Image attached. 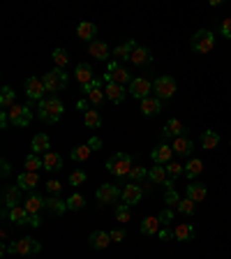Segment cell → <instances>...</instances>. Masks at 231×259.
<instances>
[{
	"instance_id": "cell-1",
	"label": "cell",
	"mask_w": 231,
	"mask_h": 259,
	"mask_svg": "<svg viewBox=\"0 0 231 259\" xmlns=\"http://www.w3.org/2000/svg\"><path fill=\"white\" fill-rule=\"evenodd\" d=\"M63 113H65V106H63V102H60L56 95L44 97L42 102H37V116H40L44 123H49V125L58 123V120L63 118Z\"/></svg>"
},
{
	"instance_id": "cell-2",
	"label": "cell",
	"mask_w": 231,
	"mask_h": 259,
	"mask_svg": "<svg viewBox=\"0 0 231 259\" xmlns=\"http://www.w3.org/2000/svg\"><path fill=\"white\" fill-rule=\"evenodd\" d=\"M42 81H44L46 93H58V90H65V88H67L70 77H67L60 67H53V70H49V72L42 77Z\"/></svg>"
},
{
	"instance_id": "cell-3",
	"label": "cell",
	"mask_w": 231,
	"mask_h": 259,
	"mask_svg": "<svg viewBox=\"0 0 231 259\" xmlns=\"http://www.w3.org/2000/svg\"><path fill=\"white\" fill-rule=\"evenodd\" d=\"M176 90H178V84H176V79L169 77V74H162V77H157V79L153 81V93H155V97H159L162 102L173 97Z\"/></svg>"
},
{
	"instance_id": "cell-4",
	"label": "cell",
	"mask_w": 231,
	"mask_h": 259,
	"mask_svg": "<svg viewBox=\"0 0 231 259\" xmlns=\"http://www.w3.org/2000/svg\"><path fill=\"white\" fill-rule=\"evenodd\" d=\"M106 169L113 173V176H120V178H125L127 173L132 172V155L127 153H116L109 158L106 162Z\"/></svg>"
},
{
	"instance_id": "cell-5",
	"label": "cell",
	"mask_w": 231,
	"mask_h": 259,
	"mask_svg": "<svg viewBox=\"0 0 231 259\" xmlns=\"http://www.w3.org/2000/svg\"><path fill=\"white\" fill-rule=\"evenodd\" d=\"M12 255H21V257H30V255H37L42 250L40 241H35L33 236H23L19 241H12L9 248H7Z\"/></svg>"
},
{
	"instance_id": "cell-6",
	"label": "cell",
	"mask_w": 231,
	"mask_h": 259,
	"mask_svg": "<svg viewBox=\"0 0 231 259\" xmlns=\"http://www.w3.org/2000/svg\"><path fill=\"white\" fill-rule=\"evenodd\" d=\"M102 79H104V84H106V81H113V84H118V86H125V84H132L134 77L127 72L120 63L111 60V63H109V70H106V74L102 77Z\"/></svg>"
},
{
	"instance_id": "cell-7",
	"label": "cell",
	"mask_w": 231,
	"mask_h": 259,
	"mask_svg": "<svg viewBox=\"0 0 231 259\" xmlns=\"http://www.w3.org/2000/svg\"><path fill=\"white\" fill-rule=\"evenodd\" d=\"M104 79H95L92 84H88V86H83V93H86V102L88 104H92L95 109H99V106L104 104L106 100V93H104Z\"/></svg>"
},
{
	"instance_id": "cell-8",
	"label": "cell",
	"mask_w": 231,
	"mask_h": 259,
	"mask_svg": "<svg viewBox=\"0 0 231 259\" xmlns=\"http://www.w3.org/2000/svg\"><path fill=\"white\" fill-rule=\"evenodd\" d=\"M190 44L197 53H211L215 49V35L211 30H197V33L192 35Z\"/></svg>"
},
{
	"instance_id": "cell-9",
	"label": "cell",
	"mask_w": 231,
	"mask_h": 259,
	"mask_svg": "<svg viewBox=\"0 0 231 259\" xmlns=\"http://www.w3.org/2000/svg\"><path fill=\"white\" fill-rule=\"evenodd\" d=\"M7 118L12 125H19V127H28L30 125V118H33V109L30 106H21V104H14L9 111H7Z\"/></svg>"
},
{
	"instance_id": "cell-10",
	"label": "cell",
	"mask_w": 231,
	"mask_h": 259,
	"mask_svg": "<svg viewBox=\"0 0 231 259\" xmlns=\"http://www.w3.org/2000/svg\"><path fill=\"white\" fill-rule=\"evenodd\" d=\"M153 93V84L146 77H134L132 84H130V95H134L139 102L146 100V97H151Z\"/></svg>"
},
{
	"instance_id": "cell-11",
	"label": "cell",
	"mask_w": 231,
	"mask_h": 259,
	"mask_svg": "<svg viewBox=\"0 0 231 259\" xmlns=\"http://www.w3.org/2000/svg\"><path fill=\"white\" fill-rule=\"evenodd\" d=\"M44 81L40 79V77H30V79H26V95L28 100H35V102H42L44 100Z\"/></svg>"
},
{
	"instance_id": "cell-12",
	"label": "cell",
	"mask_w": 231,
	"mask_h": 259,
	"mask_svg": "<svg viewBox=\"0 0 231 259\" xmlns=\"http://www.w3.org/2000/svg\"><path fill=\"white\" fill-rule=\"evenodd\" d=\"M148 178L155 183V185H164L166 190H173V180L169 178V173H166V167L162 165H155L148 169Z\"/></svg>"
},
{
	"instance_id": "cell-13",
	"label": "cell",
	"mask_w": 231,
	"mask_h": 259,
	"mask_svg": "<svg viewBox=\"0 0 231 259\" xmlns=\"http://www.w3.org/2000/svg\"><path fill=\"white\" fill-rule=\"evenodd\" d=\"M120 194H123V190H118V187L113 185V183H104V185L97 187L95 197H97L99 204H113V201L118 199Z\"/></svg>"
},
{
	"instance_id": "cell-14",
	"label": "cell",
	"mask_w": 231,
	"mask_h": 259,
	"mask_svg": "<svg viewBox=\"0 0 231 259\" xmlns=\"http://www.w3.org/2000/svg\"><path fill=\"white\" fill-rule=\"evenodd\" d=\"M120 199H123V204H127V206H134V204H139V201L144 199V190H141L137 183H130V185L123 187Z\"/></svg>"
},
{
	"instance_id": "cell-15",
	"label": "cell",
	"mask_w": 231,
	"mask_h": 259,
	"mask_svg": "<svg viewBox=\"0 0 231 259\" xmlns=\"http://www.w3.org/2000/svg\"><path fill=\"white\" fill-rule=\"evenodd\" d=\"M19 201H21V187L16 185H7L5 190H2V206L7 208V211H12V208L19 206Z\"/></svg>"
},
{
	"instance_id": "cell-16",
	"label": "cell",
	"mask_w": 231,
	"mask_h": 259,
	"mask_svg": "<svg viewBox=\"0 0 231 259\" xmlns=\"http://www.w3.org/2000/svg\"><path fill=\"white\" fill-rule=\"evenodd\" d=\"M104 93H106V100L113 102V104H120L125 100V86H118L113 81H106L104 84Z\"/></svg>"
},
{
	"instance_id": "cell-17",
	"label": "cell",
	"mask_w": 231,
	"mask_h": 259,
	"mask_svg": "<svg viewBox=\"0 0 231 259\" xmlns=\"http://www.w3.org/2000/svg\"><path fill=\"white\" fill-rule=\"evenodd\" d=\"M153 162L155 165H169L173 158V148L171 146H166V144H159L157 148H153V153H151Z\"/></svg>"
},
{
	"instance_id": "cell-18",
	"label": "cell",
	"mask_w": 231,
	"mask_h": 259,
	"mask_svg": "<svg viewBox=\"0 0 231 259\" xmlns=\"http://www.w3.org/2000/svg\"><path fill=\"white\" fill-rule=\"evenodd\" d=\"M88 53H90L92 58H97V60H106V58H111V51H109V44L102 40H92L90 44H88Z\"/></svg>"
},
{
	"instance_id": "cell-19",
	"label": "cell",
	"mask_w": 231,
	"mask_h": 259,
	"mask_svg": "<svg viewBox=\"0 0 231 259\" xmlns=\"http://www.w3.org/2000/svg\"><path fill=\"white\" fill-rule=\"evenodd\" d=\"M185 132H187V127L178 118H171L164 125V130H162V139H166V137H176L178 139V137H185Z\"/></svg>"
},
{
	"instance_id": "cell-20",
	"label": "cell",
	"mask_w": 231,
	"mask_h": 259,
	"mask_svg": "<svg viewBox=\"0 0 231 259\" xmlns=\"http://www.w3.org/2000/svg\"><path fill=\"white\" fill-rule=\"evenodd\" d=\"M153 60V56H151V49L148 47H144V44H137L134 47V51H132V56H130V63H134V65H148Z\"/></svg>"
},
{
	"instance_id": "cell-21",
	"label": "cell",
	"mask_w": 231,
	"mask_h": 259,
	"mask_svg": "<svg viewBox=\"0 0 231 259\" xmlns=\"http://www.w3.org/2000/svg\"><path fill=\"white\" fill-rule=\"evenodd\" d=\"M88 243H90L95 250H106V246H109V243H113V241H111V234H109V232H102V229H97V232L90 234Z\"/></svg>"
},
{
	"instance_id": "cell-22",
	"label": "cell",
	"mask_w": 231,
	"mask_h": 259,
	"mask_svg": "<svg viewBox=\"0 0 231 259\" xmlns=\"http://www.w3.org/2000/svg\"><path fill=\"white\" fill-rule=\"evenodd\" d=\"M74 77H77V81L81 84V88L95 81V77H92V67L88 65V63H79V65H77V70H74Z\"/></svg>"
},
{
	"instance_id": "cell-23",
	"label": "cell",
	"mask_w": 231,
	"mask_h": 259,
	"mask_svg": "<svg viewBox=\"0 0 231 259\" xmlns=\"http://www.w3.org/2000/svg\"><path fill=\"white\" fill-rule=\"evenodd\" d=\"M30 148H33V153H49L51 151V139H49V134L44 132H37L30 141Z\"/></svg>"
},
{
	"instance_id": "cell-24",
	"label": "cell",
	"mask_w": 231,
	"mask_h": 259,
	"mask_svg": "<svg viewBox=\"0 0 231 259\" xmlns=\"http://www.w3.org/2000/svg\"><path fill=\"white\" fill-rule=\"evenodd\" d=\"M134 47H137V42H134V40L125 42V44H118V47L111 51V58L116 60V63H120V60H130V56H132Z\"/></svg>"
},
{
	"instance_id": "cell-25",
	"label": "cell",
	"mask_w": 231,
	"mask_h": 259,
	"mask_svg": "<svg viewBox=\"0 0 231 259\" xmlns=\"http://www.w3.org/2000/svg\"><path fill=\"white\" fill-rule=\"evenodd\" d=\"M7 218L12 220L14 225H30V222H33V215H30L23 206H16V208H12V211H7Z\"/></svg>"
},
{
	"instance_id": "cell-26",
	"label": "cell",
	"mask_w": 231,
	"mask_h": 259,
	"mask_svg": "<svg viewBox=\"0 0 231 259\" xmlns=\"http://www.w3.org/2000/svg\"><path fill=\"white\" fill-rule=\"evenodd\" d=\"M141 111H144V116H157L162 111V100L155 95L146 97V100H141Z\"/></svg>"
},
{
	"instance_id": "cell-27",
	"label": "cell",
	"mask_w": 231,
	"mask_h": 259,
	"mask_svg": "<svg viewBox=\"0 0 231 259\" xmlns=\"http://www.w3.org/2000/svg\"><path fill=\"white\" fill-rule=\"evenodd\" d=\"M95 35H97V26H95V23H90V21H81L79 26H77V37L86 40L88 44L95 40Z\"/></svg>"
},
{
	"instance_id": "cell-28",
	"label": "cell",
	"mask_w": 231,
	"mask_h": 259,
	"mask_svg": "<svg viewBox=\"0 0 231 259\" xmlns=\"http://www.w3.org/2000/svg\"><path fill=\"white\" fill-rule=\"evenodd\" d=\"M40 183V176H37V172H23L16 178V185L21 187V190H35V185Z\"/></svg>"
},
{
	"instance_id": "cell-29",
	"label": "cell",
	"mask_w": 231,
	"mask_h": 259,
	"mask_svg": "<svg viewBox=\"0 0 231 259\" xmlns=\"http://www.w3.org/2000/svg\"><path fill=\"white\" fill-rule=\"evenodd\" d=\"M44 208L49 213H53V215H63V213L67 211V201H63L60 197H53V194H49V199L44 201Z\"/></svg>"
},
{
	"instance_id": "cell-30",
	"label": "cell",
	"mask_w": 231,
	"mask_h": 259,
	"mask_svg": "<svg viewBox=\"0 0 231 259\" xmlns=\"http://www.w3.org/2000/svg\"><path fill=\"white\" fill-rule=\"evenodd\" d=\"M206 194H208V187L204 183H192V185H187V199H192L194 204L204 201Z\"/></svg>"
},
{
	"instance_id": "cell-31",
	"label": "cell",
	"mask_w": 231,
	"mask_h": 259,
	"mask_svg": "<svg viewBox=\"0 0 231 259\" xmlns=\"http://www.w3.org/2000/svg\"><path fill=\"white\" fill-rule=\"evenodd\" d=\"M44 201L46 199H42L40 194H30V197H28L26 199V204H23V208H26L28 213H30V215H40V211L42 208H44Z\"/></svg>"
},
{
	"instance_id": "cell-32",
	"label": "cell",
	"mask_w": 231,
	"mask_h": 259,
	"mask_svg": "<svg viewBox=\"0 0 231 259\" xmlns=\"http://www.w3.org/2000/svg\"><path fill=\"white\" fill-rule=\"evenodd\" d=\"M159 225H162V222H159L157 215H151V218H146L144 222H141V234H144V236H155V234L159 232Z\"/></svg>"
},
{
	"instance_id": "cell-33",
	"label": "cell",
	"mask_w": 231,
	"mask_h": 259,
	"mask_svg": "<svg viewBox=\"0 0 231 259\" xmlns=\"http://www.w3.org/2000/svg\"><path fill=\"white\" fill-rule=\"evenodd\" d=\"M194 227L187 225V222H183V225L178 227H173V239H178V241H192L194 239Z\"/></svg>"
},
{
	"instance_id": "cell-34",
	"label": "cell",
	"mask_w": 231,
	"mask_h": 259,
	"mask_svg": "<svg viewBox=\"0 0 231 259\" xmlns=\"http://www.w3.org/2000/svg\"><path fill=\"white\" fill-rule=\"evenodd\" d=\"M173 153H178V155H190L192 153V148H194V144H192V139H187V137H178V139L173 141Z\"/></svg>"
},
{
	"instance_id": "cell-35",
	"label": "cell",
	"mask_w": 231,
	"mask_h": 259,
	"mask_svg": "<svg viewBox=\"0 0 231 259\" xmlns=\"http://www.w3.org/2000/svg\"><path fill=\"white\" fill-rule=\"evenodd\" d=\"M83 123H86V127H90V130H99V127H102V116H99L97 109H88V111L83 113Z\"/></svg>"
},
{
	"instance_id": "cell-36",
	"label": "cell",
	"mask_w": 231,
	"mask_h": 259,
	"mask_svg": "<svg viewBox=\"0 0 231 259\" xmlns=\"http://www.w3.org/2000/svg\"><path fill=\"white\" fill-rule=\"evenodd\" d=\"M14 104H16V93H14L9 86H5L2 88V93H0V106H2L5 111H9Z\"/></svg>"
},
{
	"instance_id": "cell-37",
	"label": "cell",
	"mask_w": 231,
	"mask_h": 259,
	"mask_svg": "<svg viewBox=\"0 0 231 259\" xmlns=\"http://www.w3.org/2000/svg\"><path fill=\"white\" fill-rule=\"evenodd\" d=\"M204 172V162H201V160L199 158H194V160H190V162H187V165H185V176H187V178L190 180H194L199 176V173Z\"/></svg>"
},
{
	"instance_id": "cell-38",
	"label": "cell",
	"mask_w": 231,
	"mask_h": 259,
	"mask_svg": "<svg viewBox=\"0 0 231 259\" xmlns=\"http://www.w3.org/2000/svg\"><path fill=\"white\" fill-rule=\"evenodd\" d=\"M44 169H49V172H58V169H63V158H60L58 153H44Z\"/></svg>"
},
{
	"instance_id": "cell-39",
	"label": "cell",
	"mask_w": 231,
	"mask_h": 259,
	"mask_svg": "<svg viewBox=\"0 0 231 259\" xmlns=\"http://www.w3.org/2000/svg\"><path fill=\"white\" fill-rule=\"evenodd\" d=\"M220 144V134L213 132V130H206L204 134H201V146L206 148V151H213V148H218Z\"/></svg>"
},
{
	"instance_id": "cell-40",
	"label": "cell",
	"mask_w": 231,
	"mask_h": 259,
	"mask_svg": "<svg viewBox=\"0 0 231 259\" xmlns=\"http://www.w3.org/2000/svg\"><path fill=\"white\" fill-rule=\"evenodd\" d=\"M90 153H92V148H90V144H83V146H77L70 153V158L74 160V162H86L88 158H90Z\"/></svg>"
},
{
	"instance_id": "cell-41",
	"label": "cell",
	"mask_w": 231,
	"mask_h": 259,
	"mask_svg": "<svg viewBox=\"0 0 231 259\" xmlns=\"http://www.w3.org/2000/svg\"><path fill=\"white\" fill-rule=\"evenodd\" d=\"M127 178L139 185V183H141L144 178H148V169H146V167H132V172L127 173Z\"/></svg>"
},
{
	"instance_id": "cell-42",
	"label": "cell",
	"mask_w": 231,
	"mask_h": 259,
	"mask_svg": "<svg viewBox=\"0 0 231 259\" xmlns=\"http://www.w3.org/2000/svg\"><path fill=\"white\" fill-rule=\"evenodd\" d=\"M86 206V199H83V194H72L70 199H67V211H81V208Z\"/></svg>"
},
{
	"instance_id": "cell-43",
	"label": "cell",
	"mask_w": 231,
	"mask_h": 259,
	"mask_svg": "<svg viewBox=\"0 0 231 259\" xmlns=\"http://www.w3.org/2000/svg\"><path fill=\"white\" fill-rule=\"evenodd\" d=\"M51 56H53V63H56V67H60V70H63L67 63H70V53H67L65 49H56Z\"/></svg>"
},
{
	"instance_id": "cell-44",
	"label": "cell",
	"mask_w": 231,
	"mask_h": 259,
	"mask_svg": "<svg viewBox=\"0 0 231 259\" xmlns=\"http://www.w3.org/2000/svg\"><path fill=\"white\" fill-rule=\"evenodd\" d=\"M86 180H88V173L83 172V169H74V172L70 173V185H74V187L83 185Z\"/></svg>"
},
{
	"instance_id": "cell-45",
	"label": "cell",
	"mask_w": 231,
	"mask_h": 259,
	"mask_svg": "<svg viewBox=\"0 0 231 259\" xmlns=\"http://www.w3.org/2000/svg\"><path fill=\"white\" fill-rule=\"evenodd\" d=\"M37 169H44V160H40L35 153H30L26 158V172H37Z\"/></svg>"
},
{
	"instance_id": "cell-46",
	"label": "cell",
	"mask_w": 231,
	"mask_h": 259,
	"mask_svg": "<svg viewBox=\"0 0 231 259\" xmlns=\"http://www.w3.org/2000/svg\"><path fill=\"white\" fill-rule=\"evenodd\" d=\"M176 211L183 213V215H194V211H197V204L185 197V199H180V204H178V208H176Z\"/></svg>"
},
{
	"instance_id": "cell-47",
	"label": "cell",
	"mask_w": 231,
	"mask_h": 259,
	"mask_svg": "<svg viewBox=\"0 0 231 259\" xmlns=\"http://www.w3.org/2000/svg\"><path fill=\"white\" fill-rule=\"evenodd\" d=\"M130 218H132L130 206H127V204H120V206L116 208V222H130Z\"/></svg>"
},
{
	"instance_id": "cell-48",
	"label": "cell",
	"mask_w": 231,
	"mask_h": 259,
	"mask_svg": "<svg viewBox=\"0 0 231 259\" xmlns=\"http://www.w3.org/2000/svg\"><path fill=\"white\" fill-rule=\"evenodd\" d=\"M166 173H169V178H178L180 173H185V167L180 165V162H169V165H166Z\"/></svg>"
},
{
	"instance_id": "cell-49",
	"label": "cell",
	"mask_w": 231,
	"mask_h": 259,
	"mask_svg": "<svg viewBox=\"0 0 231 259\" xmlns=\"http://www.w3.org/2000/svg\"><path fill=\"white\" fill-rule=\"evenodd\" d=\"M166 208H171V211H176V208H178V204H180V197L176 192H173V190H166Z\"/></svg>"
},
{
	"instance_id": "cell-50",
	"label": "cell",
	"mask_w": 231,
	"mask_h": 259,
	"mask_svg": "<svg viewBox=\"0 0 231 259\" xmlns=\"http://www.w3.org/2000/svg\"><path fill=\"white\" fill-rule=\"evenodd\" d=\"M111 241L113 243H123L125 241V229H120V227H116V229H111Z\"/></svg>"
},
{
	"instance_id": "cell-51",
	"label": "cell",
	"mask_w": 231,
	"mask_h": 259,
	"mask_svg": "<svg viewBox=\"0 0 231 259\" xmlns=\"http://www.w3.org/2000/svg\"><path fill=\"white\" fill-rule=\"evenodd\" d=\"M157 218H159V222H162V225H171V220H173V211H171V208H164V211L159 213Z\"/></svg>"
},
{
	"instance_id": "cell-52",
	"label": "cell",
	"mask_w": 231,
	"mask_h": 259,
	"mask_svg": "<svg viewBox=\"0 0 231 259\" xmlns=\"http://www.w3.org/2000/svg\"><path fill=\"white\" fill-rule=\"evenodd\" d=\"M220 33H222V37L231 40V19H225L222 23H220Z\"/></svg>"
},
{
	"instance_id": "cell-53",
	"label": "cell",
	"mask_w": 231,
	"mask_h": 259,
	"mask_svg": "<svg viewBox=\"0 0 231 259\" xmlns=\"http://www.w3.org/2000/svg\"><path fill=\"white\" fill-rule=\"evenodd\" d=\"M60 180H49L46 183V190H49V194H53V197H58V192H60Z\"/></svg>"
},
{
	"instance_id": "cell-54",
	"label": "cell",
	"mask_w": 231,
	"mask_h": 259,
	"mask_svg": "<svg viewBox=\"0 0 231 259\" xmlns=\"http://www.w3.org/2000/svg\"><path fill=\"white\" fill-rule=\"evenodd\" d=\"M157 236H159V241H171L173 239V229H169V227H162L157 232Z\"/></svg>"
},
{
	"instance_id": "cell-55",
	"label": "cell",
	"mask_w": 231,
	"mask_h": 259,
	"mask_svg": "<svg viewBox=\"0 0 231 259\" xmlns=\"http://www.w3.org/2000/svg\"><path fill=\"white\" fill-rule=\"evenodd\" d=\"M99 146H102V139H97V137H95V139L90 141V148H92V151H97Z\"/></svg>"
},
{
	"instance_id": "cell-56",
	"label": "cell",
	"mask_w": 231,
	"mask_h": 259,
	"mask_svg": "<svg viewBox=\"0 0 231 259\" xmlns=\"http://www.w3.org/2000/svg\"><path fill=\"white\" fill-rule=\"evenodd\" d=\"M2 176H9V162L2 160Z\"/></svg>"
}]
</instances>
